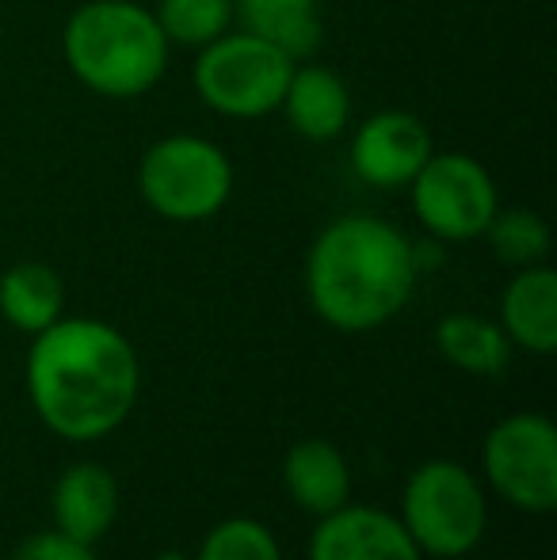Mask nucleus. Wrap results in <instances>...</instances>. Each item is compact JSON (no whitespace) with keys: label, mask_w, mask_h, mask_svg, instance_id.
Wrapping results in <instances>:
<instances>
[{"label":"nucleus","mask_w":557,"mask_h":560,"mask_svg":"<svg viewBox=\"0 0 557 560\" xmlns=\"http://www.w3.org/2000/svg\"><path fill=\"white\" fill-rule=\"evenodd\" d=\"M169 46H210L233 23V0H161L153 8Z\"/></svg>","instance_id":"nucleus-18"},{"label":"nucleus","mask_w":557,"mask_h":560,"mask_svg":"<svg viewBox=\"0 0 557 560\" xmlns=\"http://www.w3.org/2000/svg\"><path fill=\"white\" fill-rule=\"evenodd\" d=\"M12 560H96L92 546L77 538H66L61 530H46V534H31Z\"/></svg>","instance_id":"nucleus-21"},{"label":"nucleus","mask_w":557,"mask_h":560,"mask_svg":"<svg viewBox=\"0 0 557 560\" xmlns=\"http://www.w3.org/2000/svg\"><path fill=\"white\" fill-rule=\"evenodd\" d=\"M0 317L27 336H38L66 317V282L46 264H15L0 275Z\"/></svg>","instance_id":"nucleus-15"},{"label":"nucleus","mask_w":557,"mask_h":560,"mask_svg":"<svg viewBox=\"0 0 557 560\" xmlns=\"http://www.w3.org/2000/svg\"><path fill=\"white\" fill-rule=\"evenodd\" d=\"M436 347L451 366L477 377H492L512 362V339L504 328L477 313H446L436 325Z\"/></svg>","instance_id":"nucleus-17"},{"label":"nucleus","mask_w":557,"mask_h":560,"mask_svg":"<svg viewBox=\"0 0 557 560\" xmlns=\"http://www.w3.org/2000/svg\"><path fill=\"white\" fill-rule=\"evenodd\" d=\"M241 31L276 43L294 61L310 58L321 43V0H233Z\"/></svg>","instance_id":"nucleus-16"},{"label":"nucleus","mask_w":557,"mask_h":560,"mask_svg":"<svg viewBox=\"0 0 557 560\" xmlns=\"http://www.w3.org/2000/svg\"><path fill=\"white\" fill-rule=\"evenodd\" d=\"M282 112L298 138L305 141H333L344 133L351 118V96L340 73L328 66H294L282 92Z\"/></svg>","instance_id":"nucleus-12"},{"label":"nucleus","mask_w":557,"mask_h":560,"mask_svg":"<svg viewBox=\"0 0 557 560\" xmlns=\"http://www.w3.org/2000/svg\"><path fill=\"white\" fill-rule=\"evenodd\" d=\"M423 553L402 518L379 508H336L321 515L310 538V560H420Z\"/></svg>","instance_id":"nucleus-10"},{"label":"nucleus","mask_w":557,"mask_h":560,"mask_svg":"<svg viewBox=\"0 0 557 560\" xmlns=\"http://www.w3.org/2000/svg\"><path fill=\"white\" fill-rule=\"evenodd\" d=\"M282 485L305 515H333L351 495V469L328 439H302L282 457Z\"/></svg>","instance_id":"nucleus-14"},{"label":"nucleus","mask_w":557,"mask_h":560,"mask_svg":"<svg viewBox=\"0 0 557 560\" xmlns=\"http://www.w3.org/2000/svg\"><path fill=\"white\" fill-rule=\"evenodd\" d=\"M481 469L489 488L515 511L557 508V428L538 412H515L485 435Z\"/></svg>","instance_id":"nucleus-7"},{"label":"nucleus","mask_w":557,"mask_h":560,"mask_svg":"<svg viewBox=\"0 0 557 560\" xmlns=\"http://www.w3.org/2000/svg\"><path fill=\"white\" fill-rule=\"evenodd\" d=\"M500 328L515 347L550 354L557 347V275L546 264L520 267L500 298Z\"/></svg>","instance_id":"nucleus-13"},{"label":"nucleus","mask_w":557,"mask_h":560,"mask_svg":"<svg viewBox=\"0 0 557 560\" xmlns=\"http://www.w3.org/2000/svg\"><path fill=\"white\" fill-rule=\"evenodd\" d=\"M409 191L431 241H474L500 210L489 168L466 153H431Z\"/></svg>","instance_id":"nucleus-8"},{"label":"nucleus","mask_w":557,"mask_h":560,"mask_svg":"<svg viewBox=\"0 0 557 560\" xmlns=\"http://www.w3.org/2000/svg\"><path fill=\"white\" fill-rule=\"evenodd\" d=\"M481 236L508 267H535L550 256V225L535 210H497Z\"/></svg>","instance_id":"nucleus-19"},{"label":"nucleus","mask_w":557,"mask_h":560,"mask_svg":"<svg viewBox=\"0 0 557 560\" xmlns=\"http://www.w3.org/2000/svg\"><path fill=\"white\" fill-rule=\"evenodd\" d=\"M417 279L413 241L371 214L328 222L305 256V298L336 332H371L394 320Z\"/></svg>","instance_id":"nucleus-2"},{"label":"nucleus","mask_w":557,"mask_h":560,"mask_svg":"<svg viewBox=\"0 0 557 560\" xmlns=\"http://www.w3.org/2000/svg\"><path fill=\"white\" fill-rule=\"evenodd\" d=\"M397 518L420 553L454 560L477 549L489 523V508H485L481 485L466 465L436 457L413 469V477L405 480Z\"/></svg>","instance_id":"nucleus-5"},{"label":"nucleus","mask_w":557,"mask_h":560,"mask_svg":"<svg viewBox=\"0 0 557 560\" xmlns=\"http://www.w3.org/2000/svg\"><path fill=\"white\" fill-rule=\"evenodd\" d=\"M23 377L38 420L69 443H96L119 431L141 389L135 343L92 317H58L31 336Z\"/></svg>","instance_id":"nucleus-1"},{"label":"nucleus","mask_w":557,"mask_h":560,"mask_svg":"<svg viewBox=\"0 0 557 560\" xmlns=\"http://www.w3.org/2000/svg\"><path fill=\"white\" fill-rule=\"evenodd\" d=\"M195 560H282V549L256 518H225L202 538Z\"/></svg>","instance_id":"nucleus-20"},{"label":"nucleus","mask_w":557,"mask_h":560,"mask_svg":"<svg viewBox=\"0 0 557 560\" xmlns=\"http://www.w3.org/2000/svg\"><path fill=\"white\" fill-rule=\"evenodd\" d=\"M54 530L77 538L84 546H96L119 515V485L112 469L100 462H77L58 477L50 495Z\"/></svg>","instance_id":"nucleus-11"},{"label":"nucleus","mask_w":557,"mask_h":560,"mask_svg":"<svg viewBox=\"0 0 557 560\" xmlns=\"http://www.w3.org/2000/svg\"><path fill=\"white\" fill-rule=\"evenodd\" d=\"M294 58L253 31H225L199 50L195 92L225 118H260L279 112Z\"/></svg>","instance_id":"nucleus-6"},{"label":"nucleus","mask_w":557,"mask_h":560,"mask_svg":"<svg viewBox=\"0 0 557 560\" xmlns=\"http://www.w3.org/2000/svg\"><path fill=\"white\" fill-rule=\"evenodd\" d=\"M156 560H187V557H184V553H176V549H164V553L156 557Z\"/></svg>","instance_id":"nucleus-22"},{"label":"nucleus","mask_w":557,"mask_h":560,"mask_svg":"<svg viewBox=\"0 0 557 560\" xmlns=\"http://www.w3.org/2000/svg\"><path fill=\"white\" fill-rule=\"evenodd\" d=\"M431 153L436 149H431L428 126L409 112L371 115L351 138V168L367 187H382V191L409 187Z\"/></svg>","instance_id":"nucleus-9"},{"label":"nucleus","mask_w":557,"mask_h":560,"mask_svg":"<svg viewBox=\"0 0 557 560\" xmlns=\"http://www.w3.org/2000/svg\"><path fill=\"white\" fill-rule=\"evenodd\" d=\"M138 191L164 222H207L230 202L233 164L214 141L195 133H169L141 156Z\"/></svg>","instance_id":"nucleus-4"},{"label":"nucleus","mask_w":557,"mask_h":560,"mask_svg":"<svg viewBox=\"0 0 557 560\" xmlns=\"http://www.w3.org/2000/svg\"><path fill=\"white\" fill-rule=\"evenodd\" d=\"M66 66L89 92L107 100H138L164 77L169 38L153 8L135 0H89L61 35Z\"/></svg>","instance_id":"nucleus-3"}]
</instances>
